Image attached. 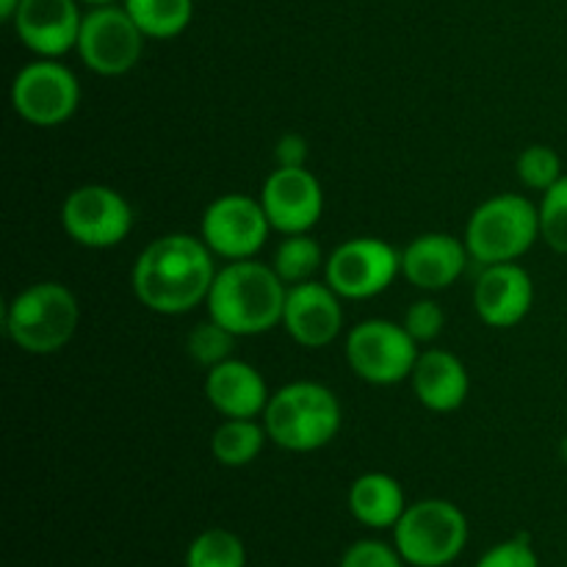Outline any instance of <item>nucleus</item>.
<instances>
[{
	"mask_svg": "<svg viewBox=\"0 0 567 567\" xmlns=\"http://www.w3.org/2000/svg\"><path fill=\"white\" fill-rule=\"evenodd\" d=\"M147 39H175L194 17V0H122Z\"/></svg>",
	"mask_w": 567,
	"mask_h": 567,
	"instance_id": "obj_22",
	"label": "nucleus"
},
{
	"mask_svg": "<svg viewBox=\"0 0 567 567\" xmlns=\"http://www.w3.org/2000/svg\"><path fill=\"white\" fill-rule=\"evenodd\" d=\"M402 324L419 343H432L446 327V313L435 299H419L408 308Z\"/></svg>",
	"mask_w": 567,
	"mask_h": 567,
	"instance_id": "obj_28",
	"label": "nucleus"
},
{
	"mask_svg": "<svg viewBox=\"0 0 567 567\" xmlns=\"http://www.w3.org/2000/svg\"><path fill=\"white\" fill-rule=\"evenodd\" d=\"M78 3L81 0H20L11 25L37 59H61L78 48L83 25Z\"/></svg>",
	"mask_w": 567,
	"mask_h": 567,
	"instance_id": "obj_14",
	"label": "nucleus"
},
{
	"mask_svg": "<svg viewBox=\"0 0 567 567\" xmlns=\"http://www.w3.org/2000/svg\"><path fill=\"white\" fill-rule=\"evenodd\" d=\"M327 258L321 252L319 241L310 238V233H293L286 236L275 249V258H271V269L277 271L286 286H297V282L313 280V275L319 269H324Z\"/></svg>",
	"mask_w": 567,
	"mask_h": 567,
	"instance_id": "obj_23",
	"label": "nucleus"
},
{
	"mask_svg": "<svg viewBox=\"0 0 567 567\" xmlns=\"http://www.w3.org/2000/svg\"><path fill=\"white\" fill-rule=\"evenodd\" d=\"M341 402L321 382L297 380L269 396L264 413L266 435L286 452H319L341 432Z\"/></svg>",
	"mask_w": 567,
	"mask_h": 567,
	"instance_id": "obj_3",
	"label": "nucleus"
},
{
	"mask_svg": "<svg viewBox=\"0 0 567 567\" xmlns=\"http://www.w3.org/2000/svg\"><path fill=\"white\" fill-rule=\"evenodd\" d=\"M205 396L225 419H264L271 393L255 365L230 358L208 369Z\"/></svg>",
	"mask_w": 567,
	"mask_h": 567,
	"instance_id": "obj_18",
	"label": "nucleus"
},
{
	"mask_svg": "<svg viewBox=\"0 0 567 567\" xmlns=\"http://www.w3.org/2000/svg\"><path fill=\"white\" fill-rule=\"evenodd\" d=\"M393 543L413 567H446L468 543V520L463 509L443 498H424L404 509L393 526Z\"/></svg>",
	"mask_w": 567,
	"mask_h": 567,
	"instance_id": "obj_6",
	"label": "nucleus"
},
{
	"mask_svg": "<svg viewBox=\"0 0 567 567\" xmlns=\"http://www.w3.org/2000/svg\"><path fill=\"white\" fill-rule=\"evenodd\" d=\"M402 554L380 540H360L347 548L341 567H404Z\"/></svg>",
	"mask_w": 567,
	"mask_h": 567,
	"instance_id": "obj_30",
	"label": "nucleus"
},
{
	"mask_svg": "<svg viewBox=\"0 0 567 567\" xmlns=\"http://www.w3.org/2000/svg\"><path fill=\"white\" fill-rule=\"evenodd\" d=\"M266 426L258 419H225L210 435V454L225 468H244L264 452Z\"/></svg>",
	"mask_w": 567,
	"mask_h": 567,
	"instance_id": "obj_21",
	"label": "nucleus"
},
{
	"mask_svg": "<svg viewBox=\"0 0 567 567\" xmlns=\"http://www.w3.org/2000/svg\"><path fill=\"white\" fill-rule=\"evenodd\" d=\"M271 221L260 199L247 194H221L205 208L199 238L216 258L249 260L266 247Z\"/></svg>",
	"mask_w": 567,
	"mask_h": 567,
	"instance_id": "obj_12",
	"label": "nucleus"
},
{
	"mask_svg": "<svg viewBox=\"0 0 567 567\" xmlns=\"http://www.w3.org/2000/svg\"><path fill=\"white\" fill-rule=\"evenodd\" d=\"M236 338L238 336H233L227 327H221L219 321H214L208 316V321H203V324H197L192 332H188V341H186L188 358H192L197 365L214 369V365L230 360L233 347H236Z\"/></svg>",
	"mask_w": 567,
	"mask_h": 567,
	"instance_id": "obj_25",
	"label": "nucleus"
},
{
	"mask_svg": "<svg viewBox=\"0 0 567 567\" xmlns=\"http://www.w3.org/2000/svg\"><path fill=\"white\" fill-rule=\"evenodd\" d=\"M413 393L430 413H454L465 404L471 391V377L463 360L449 349H426L415 360L410 374Z\"/></svg>",
	"mask_w": 567,
	"mask_h": 567,
	"instance_id": "obj_19",
	"label": "nucleus"
},
{
	"mask_svg": "<svg viewBox=\"0 0 567 567\" xmlns=\"http://www.w3.org/2000/svg\"><path fill=\"white\" fill-rule=\"evenodd\" d=\"M208 244L188 233H169L142 249L133 266V293L147 310L183 316L208 299L216 277Z\"/></svg>",
	"mask_w": 567,
	"mask_h": 567,
	"instance_id": "obj_1",
	"label": "nucleus"
},
{
	"mask_svg": "<svg viewBox=\"0 0 567 567\" xmlns=\"http://www.w3.org/2000/svg\"><path fill=\"white\" fill-rule=\"evenodd\" d=\"M532 305H535V282L518 260L485 266L476 277L474 308L482 324L509 330L529 316Z\"/></svg>",
	"mask_w": 567,
	"mask_h": 567,
	"instance_id": "obj_16",
	"label": "nucleus"
},
{
	"mask_svg": "<svg viewBox=\"0 0 567 567\" xmlns=\"http://www.w3.org/2000/svg\"><path fill=\"white\" fill-rule=\"evenodd\" d=\"M515 169H518L520 183H524L526 188L540 194L548 192V188L565 175L563 158H559L557 150L548 147V144H529V147L518 155Z\"/></svg>",
	"mask_w": 567,
	"mask_h": 567,
	"instance_id": "obj_26",
	"label": "nucleus"
},
{
	"mask_svg": "<svg viewBox=\"0 0 567 567\" xmlns=\"http://www.w3.org/2000/svg\"><path fill=\"white\" fill-rule=\"evenodd\" d=\"M81 321L75 293L55 280L22 288L6 308V332L28 354H55L72 341Z\"/></svg>",
	"mask_w": 567,
	"mask_h": 567,
	"instance_id": "obj_4",
	"label": "nucleus"
},
{
	"mask_svg": "<svg viewBox=\"0 0 567 567\" xmlns=\"http://www.w3.org/2000/svg\"><path fill=\"white\" fill-rule=\"evenodd\" d=\"M81 3H89V6H109V3H116V0H81Z\"/></svg>",
	"mask_w": 567,
	"mask_h": 567,
	"instance_id": "obj_33",
	"label": "nucleus"
},
{
	"mask_svg": "<svg viewBox=\"0 0 567 567\" xmlns=\"http://www.w3.org/2000/svg\"><path fill=\"white\" fill-rule=\"evenodd\" d=\"M540 238V210L524 194H496L471 214L465 247L482 266L520 260Z\"/></svg>",
	"mask_w": 567,
	"mask_h": 567,
	"instance_id": "obj_5",
	"label": "nucleus"
},
{
	"mask_svg": "<svg viewBox=\"0 0 567 567\" xmlns=\"http://www.w3.org/2000/svg\"><path fill=\"white\" fill-rule=\"evenodd\" d=\"M408 509L399 480L382 471L358 476L349 487V513L369 529H393Z\"/></svg>",
	"mask_w": 567,
	"mask_h": 567,
	"instance_id": "obj_20",
	"label": "nucleus"
},
{
	"mask_svg": "<svg viewBox=\"0 0 567 567\" xmlns=\"http://www.w3.org/2000/svg\"><path fill=\"white\" fill-rule=\"evenodd\" d=\"M142 28L133 22L125 6H92L83 14L81 37H78V55L92 72L105 78H116L131 72L138 64L144 50Z\"/></svg>",
	"mask_w": 567,
	"mask_h": 567,
	"instance_id": "obj_10",
	"label": "nucleus"
},
{
	"mask_svg": "<svg viewBox=\"0 0 567 567\" xmlns=\"http://www.w3.org/2000/svg\"><path fill=\"white\" fill-rule=\"evenodd\" d=\"M347 363L360 380L371 385H396L410 380L419 360V341L404 324L388 319H369L352 327L347 336Z\"/></svg>",
	"mask_w": 567,
	"mask_h": 567,
	"instance_id": "obj_7",
	"label": "nucleus"
},
{
	"mask_svg": "<svg viewBox=\"0 0 567 567\" xmlns=\"http://www.w3.org/2000/svg\"><path fill=\"white\" fill-rule=\"evenodd\" d=\"M282 327L305 349H324L341 336L343 308L341 297L327 282H297L288 286Z\"/></svg>",
	"mask_w": 567,
	"mask_h": 567,
	"instance_id": "obj_15",
	"label": "nucleus"
},
{
	"mask_svg": "<svg viewBox=\"0 0 567 567\" xmlns=\"http://www.w3.org/2000/svg\"><path fill=\"white\" fill-rule=\"evenodd\" d=\"M260 205L271 221V230L282 236L310 233L324 214V192L308 166H277L260 188Z\"/></svg>",
	"mask_w": 567,
	"mask_h": 567,
	"instance_id": "obj_13",
	"label": "nucleus"
},
{
	"mask_svg": "<svg viewBox=\"0 0 567 567\" xmlns=\"http://www.w3.org/2000/svg\"><path fill=\"white\" fill-rule=\"evenodd\" d=\"M288 286L271 266L249 260H227L214 277L208 316L238 338L264 336L282 324Z\"/></svg>",
	"mask_w": 567,
	"mask_h": 567,
	"instance_id": "obj_2",
	"label": "nucleus"
},
{
	"mask_svg": "<svg viewBox=\"0 0 567 567\" xmlns=\"http://www.w3.org/2000/svg\"><path fill=\"white\" fill-rule=\"evenodd\" d=\"M81 105V83L59 59H37L11 81V109L37 127H55L72 120Z\"/></svg>",
	"mask_w": 567,
	"mask_h": 567,
	"instance_id": "obj_9",
	"label": "nucleus"
},
{
	"mask_svg": "<svg viewBox=\"0 0 567 567\" xmlns=\"http://www.w3.org/2000/svg\"><path fill=\"white\" fill-rule=\"evenodd\" d=\"M402 275V252L374 236L338 244L324 264V282L341 299H371Z\"/></svg>",
	"mask_w": 567,
	"mask_h": 567,
	"instance_id": "obj_8",
	"label": "nucleus"
},
{
	"mask_svg": "<svg viewBox=\"0 0 567 567\" xmlns=\"http://www.w3.org/2000/svg\"><path fill=\"white\" fill-rule=\"evenodd\" d=\"M186 567H247V548L233 532L208 529L188 546Z\"/></svg>",
	"mask_w": 567,
	"mask_h": 567,
	"instance_id": "obj_24",
	"label": "nucleus"
},
{
	"mask_svg": "<svg viewBox=\"0 0 567 567\" xmlns=\"http://www.w3.org/2000/svg\"><path fill=\"white\" fill-rule=\"evenodd\" d=\"M310 144L299 133H286L275 147L277 166H308Z\"/></svg>",
	"mask_w": 567,
	"mask_h": 567,
	"instance_id": "obj_31",
	"label": "nucleus"
},
{
	"mask_svg": "<svg viewBox=\"0 0 567 567\" xmlns=\"http://www.w3.org/2000/svg\"><path fill=\"white\" fill-rule=\"evenodd\" d=\"M17 9H20V0H0V20L11 22L14 20Z\"/></svg>",
	"mask_w": 567,
	"mask_h": 567,
	"instance_id": "obj_32",
	"label": "nucleus"
},
{
	"mask_svg": "<svg viewBox=\"0 0 567 567\" xmlns=\"http://www.w3.org/2000/svg\"><path fill=\"white\" fill-rule=\"evenodd\" d=\"M468 247L452 233H421L402 249V275L421 291H443L463 277Z\"/></svg>",
	"mask_w": 567,
	"mask_h": 567,
	"instance_id": "obj_17",
	"label": "nucleus"
},
{
	"mask_svg": "<svg viewBox=\"0 0 567 567\" xmlns=\"http://www.w3.org/2000/svg\"><path fill=\"white\" fill-rule=\"evenodd\" d=\"M133 208L116 188L103 183L78 186L61 205V225L66 236L89 249L120 247L133 230Z\"/></svg>",
	"mask_w": 567,
	"mask_h": 567,
	"instance_id": "obj_11",
	"label": "nucleus"
},
{
	"mask_svg": "<svg viewBox=\"0 0 567 567\" xmlns=\"http://www.w3.org/2000/svg\"><path fill=\"white\" fill-rule=\"evenodd\" d=\"M540 238L554 252L567 255V175L559 177L548 192H543L540 205Z\"/></svg>",
	"mask_w": 567,
	"mask_h": 567,
	"instance_id": "obj_27",
	"label": "nucleus"
},
{
	"mask_svg": "<svg viewBox=\"0 0 567 567\" xmlns=\"http://www.w3.org/2000/svg\"><path fill=\"white\" fill-rule=\"evenodd\" d=\"M476 567H540L537 563V554L532 548L529 537L518 535L507 543H498L493 546L485 557L476 563Z\"/></svg>",
	"mask_w": 567,
	"mask_h": 567,
	"instance_id": "obj_29",
	"label": "nucleus"
}]
</instances>
